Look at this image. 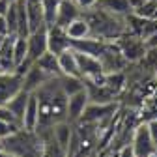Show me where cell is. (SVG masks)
<instances>
[{"mask_svg":"<svg viewBox=\"0 0 157 157\" xmlns=\"http://www.w3.org/2000/svg\"><path fill=\"white\" fill-rule=\"evenodd\" d=\"M37 97V127L34 133L52 127L58 122H66L67 95L60 88L58 77H51L36 92Z\"/></svg>","mask_w":157,"mask_h":157,"instance_id":"6da1fadb","label":"cell"},{"mask_svg":"<svg viewBox=\"0 0 157 157\" xmlns=\"http://www.w3.org/2000/svg\"><path fill=\"white\" fill-rule=\"evenodd\" d=\"M82 17L88 21L90 25V30H92V36L99 37V39H105V41H114L118 39L124 32H125V21L124 17H118V15H112L101 8H88L82 11Z\"/></svg>","mask_w":157,"mask_h":157,"instance_id":"7a4b0ae2","label":"cell"},{"mask_svg":"<svg viewBox=\"0 0 157 157\" xmlns=\"http://www.w3.org/2000/svg\"><path fill=\"white\" fill-rule=\"evenodd\" d=\"M2 144H4V150H8L13 157H37L41 153L39 136L25 129H19L13 135L6 136Z\"/></svg>","mask_w":157,"mask_h":157,"instance_id":"3957f363","label":"cell"},{"mask_svg":"<svg viewBox=\"0 0 157 157\" xmlns=\"http://www.w3.org/2000/svg\"><path fill=\"white\" fill-rule=\"evenodd\" d=\"M114 43H116L118 49H120V52L125 58L127 64H135V62L142 60V58L146 56V51H148L146 41L142 37L133 36V34H125V32L118 39H114Z\"/></svg>","mask_w":157,"mask_h":157,"instance_id":"277c9868","label":"cell"},{"mask_svg":"<svg viewBox=\"0 0 157 157\" xmlns=\"http://www.w3.org/2000/svg\"><path fill=\"white\" fill-rule=\"evenodd\" d=\"M118 110V105L114 101L110 103H88L81 120L77 124H84V125H101L107 120L114 116V112Z\"/></svg>","mask_w":157,"mask_h":157,"instance_id":"5b68a950","label":"cell"},{"mask_svg":"<svg viewBox=\"0 0 157 157\" xmlns=\"http://www.w3.org/2000/svg\"><path fill=\"white\" fill-rule=\"evenodd\" d=\"M131 148L135 151L136 157H151L153 153H157L153 142H151V136H150V131H148V124H139L136 129L133 131V136H131Z\"/></svg>","mask_w":157,"mask_h":157,"instance_id":"8992f818","label":"cell"},{"mask_svg":"<svg viewBox=\"0 0 157 157\" xmlns=\"http://www.w3.org/2000/svg\"><path fill=\"white\" fill-rule=\"evenodd\" d=\"M99 62H101V67H103V73H116V71H122L127 62L125 58L122 56L120 49L116 47L114 41H107L101 54H99Z\"/></svg>","mask_w":157,"mask_h":157,"instance_id":"52a82bcc","label":"cell"},{"mask_svg":"<svg viewBox=\"0 0 157 157\" xmlns=\"http://www.w3.org/2000/svg\"><path fill=\"white\" fill-rule=\"evenodd\" d=\"M75 58H77L78 73H81V77L86 78V81H92V78H95V77L105 75L99 58L90 56V54H84V52H78V51H75Z\"/></svg>","mask_w":157,"mask_h":157,"instance_id":"ba28073f","label":"cell"},{"mask_svg":"<svg viewBox=\"0 0 157 157\" xmlns=\"http://www.w3.org/2000/svg\"><path fill=\"white\" fill-rule=\"evenodd\" d=\"M23 90V77L19 73H0V105H6L11 97Z\"/></svg>","mask_w":157,"mask_h":157,"instance_id":"9c48e42d","label":"cell"},{"mask_svg":"<svg viewBox=\"0 0 157 157\" xmlns=\"http://www.w3.org/2000/svg\"><path fill=\"white\" fill-rule=\"evenodd\" d=\"M26 45H28V54L26 60L30 64H34L39 56H43L47 52V28L30 32L26 36Z\"/></svg>","mask_w":157,"mask_h":157,"instance_id":"30bf717a","label":"cell"},{"mask_svg":"<svg viewBox=\"0 0 157 157\" xmlns=\"http://www.w3.org/2000/svg\"><path fill=\"white\" fill-rule=\"evenodd\" d=\"M90 103V97H88V92L86 88L77 92L73 95H67V116H66V122H69L71 125H75L86 109V105Z\"/></svg>","mask_w":157,"mask_h":157,"instance_id":"8fae6325","label":"cell"},{"mask_svg":"<svg viewBox=\"0 0 157 157\" xmlns=\"http://www.w3.org/2000/svg\"><path fill=\"white\" fill-rule=\"evenodd\" d=\"M71 47V39L67 37L66 30L60 28V26H49L47 28V51L52 52V54H60L62 51L69 49Z\"/></svg>","mask_w":157,"mask_h":157,"instance_id":"7c38bea8","label":"cell"},{"mask_svg":"<svg viewBox=\"0 0 157 157\" xmlns=\"http://www.w3.org/2000/svg\"><path fill=\"white\" fill-rule=\"evenodd\" d=\"M82 15V10L78 8V4L75 0H60L58 2V13H56V26L66 28L71 21L78 19Z\"/></svg>","mask_w":157,"mask_h":157,"instance_id":"4fadbf2b","label":"cell"},{"mask_svg":"<svg viewBox=\"0 0 157 157\" xmlns=\"http://www.w3.org/2000/svg\"><path fill=\"white\" fill-rule=\"evenodd\" d=\"M25 8H26V19H28V28L30 32L47 28L43 21V8H41V0H25Z\"/></svg>","mask_w":157,"mask_h":157,"instance_id":"5bb4252c","label":"cell"},{"mask_svg":"<svg viewBox=\"0 0 157 157\" xmlns=\"http://www.w3.org/2000/svg\"><path fill=\"white\" fill-rule=\"evenodd\" d=\"M36 127H37V97L32 92L28 95V101H26V107H25V112L21 118V129L34 133Z\"/></svg>","mask_w":157,"mask_h":157,"instance_id":"9a60e30c","label":"cell"},{"mask_svg":"<svg viewBox=\"0 0 157 157\" xmlns=\"http://www.w3.org/2000/svg\"><path fill=\"white\" fill-rule=\"evenodd\" d=\"M47 78H51V77H47L36 64H32V66L28 67V71L23 75V90H26V92L32 94V92H36L39 86H41Z\"/></svg>","mask_w":157,"mask_h":157,"instance_id":"2e32d148","label":"cell"},{"mask_svg":"<svg viewBox=\"0 0 157 157\" xmlns=\"http://www.w3.org/2000/svg\"><path fill=\"white\" fill-rule=\"evenodd\" d=\"M58 66H60V71L62 75H67V77H81L78 73V67H77V58H75V51L69 47L66 51H62L58 54ZM82 78V77H81Z\"/></svg>","mask_w":157,"mask_h":157,"instance_id":"e0dca14e","label":"cell"},{"mask_svg":"<svg viewBox=\"0 0 157 157\" xmlns=\"http://www.w3.org/2000/svg\"><path fill=\"white\" fill-rule=\"evenodd\" d=\"M66 34L67 37L71 39V41H77V39H84V37H90L92 36V30H90V25L88 21L81 15L78 19H75V21H71L66 28Z\"/></svg>","mask_w":157,"mask_h":157,"instance_id":"ac0fdd59","label":"cell"},{"mask_svg":"<svg viewBox=\"0 0 157 157\" xmlns=\"http://www.w3.org/2000/svg\"><path fill=\"white\" fill-rule=\"evenodd\" d=\"M34 64L41 69L47 77H62L60 66H58V54H52V52L47 51L43 56H39Z\"/></svg>","mask_w":157,"mask_h":157,"instance_id":"d6986e66","label":"cell"},{"mask_svg":"<svg viewBox=\"0 0 157 157\" xmlns=\"http://www.w3.org/2000/svg\"><path fill=\"white\" fill-rule=\"evenodd\" d=\"M28 95H30V92H26V90H21V92H17L11 99L6 103V107H8V110L13 114V118H15V122L21 125V118H23V112H25V107H26V101H28Z\"/></svg>","mask_w":157,"mask_h":157,"instance_id":"ffe728a7","label":"cell"},{"mask_svg":"<svg viewBox=\"0 0 157 157\" xmlns=\"http://www.w3.org/2000/svg\"><path fill=\"white\" fill-rule=\"evenodd\" d=\"M95 6L112 13V15H118V17H125V15L133 13L127 0H97Z\"/></svg>","mask_w":157,"mask_h":157,"instance_id":"44dd1931","label":"cell"},{"mask_svg":"<svg viewBox=\"0 0 157 157\" xmlns=\"http://www.w3.org/2000/svg\"><path fill=\"white\" fill-rule=\"evenodd\" d=\"M58 82H60V88L64 90L66 95H73L77 92H81L86 88L84 84V78L81 77H67V75H62V77H58Z\"/></svg>","mask_w":157,"mask_h":157,"instance_id":"7402d4cb","label":"cell"},{"mask_svg":"<svg viewBox=\"0 0 157 157\" xmlns=\"http://www.w3.org/2000/svg\"><path fill=\"white\" fill-rule=\"evenodd\" d=\"M26 54H28L26 37L15 36V39H13V64H15V67H19L21 64L28 62V60H26Z\"/></svg>","mask_w":157,"mask_h":157,"instance_id":"603a6c76","label":"cell"},{"mask_svg":"<svg viewBox=\"0 0 157 157\" xmlns=\"http://www.w3.org/2000/svg\"><path fill=\"white\" fill-rule=\"evenodd\" d=\"M58 2L60 0H41V8H43V21L45 26H52L56 23V13H58Z\"/></svg>","mask_w":157,"mask_h":157,"instance_id":"cb8c5ba5","label":"cell"},{"mask_svg":"<svg viewBox=\"0 0 157 157\" xmlns=\"http://www.w3.org/2000/svg\"><path fill=\"white\" fill-rule=\"evenodd\" d=\"M155 11H157V0H144L136 10H133V13H136L139 17H144V19H153Z\"/></svg>","mask_w":157,"mask_h":157,"instance_id":"d4e9b609","label":"cell"},{"mask_svg":"<svg viewBox=\"0 0 157 157\" xmlns=\"http://www.w3.org/2000/svg\"><path fill=\"white\" fill-rule=\"evenodd\" d=\"M6 25H8V34H15L17 36V8H15V2L10 4L8 11H6Z\"/></svg>","mask_w":157,"mask_h":157,"instance_id":"484cf974","label":"cell"},{"mask_svg":"<svg viewBox=\"0 0 157 157\" xmlns=\"http://www.w3.org/2000/svg\"><path fill=\"white\" fill-rule=\"evenodd\" d=\"M21 129V125L19 124H15V122H8V120H0V139H6V136H10V135H13L15 131H19Z\"/></svg>","mask_w":157,"mask_h":157,"instance_id":"4316f807","label":"cell"},{"mask_svg":"<svg viewBox=\"0 0 157 157\" xmlns=\"http://www.w3.org/2000/svg\"><path fill=\"white\" fill-rule=\"evenodd\" d=\"M148 124V131H150V136H151V142L157 150V118H151V120L146 122Z\"/></svg>","mask_w":157,"mask_h":157,"instance_id":"83f0119b","label":"cell"},{"mask_svg":"<svg viewBox=\"0 0 157 157\" xmlns=\"http://www.w3.org/2000/svg\"><path fill=\"white\" fill-rule=\"evenodd\" d=\"M0 120H8V122H15V118H13V114L8 110V107L6 105H0ZM17 124V122H15Z\"/></svg>","mask_w":157,"mask_h":157,"instance_id":"f1b7e54d","label":"cell"},{"mask_svg":"<svg viewBox=\"0 0 157 157\" xmlns=\"http://www.w3.org/2000/svg\"><path fill=\"white\" fill-rule=\"evenodd\" d=\"M118 157H136V155H135L131 144H125V146H122L120 151H118Z\"/></svg>","mask_w":157,"mask_h":157,"instance_id":"f546056e","label":"cell"},{"mask_svg":"<svg viewBox=\"0 0 157 157\" xmlns=\"http://www.w3.org/2000/svg\"><path fill=\"white\" fill-rule=\"evenodd\" d=\"M75 2L78 4V8L84 11V10H88V8H94L97 0H75Z\"/></svg>","mask_w":157,"mask_h":157,"instance_id":"4dcf8cb0","label":"cell"},{"mask_svg":"<svg viewBox=\"0 0 157 157\" xmlns=\"http://www.w3.org/2000/svg\"><path fill=\"white\" fill-rule=\"evenodd\" d=\"M0 34L8 36V25H6V17L0 15Z\"/></svg>","mask_w":157,"mask_h":157,"instance_id":"1f68e13d","label":"cell"},{"mask_svg":"<svg viewBox=\"0 0 157 157\" xmlns=\"http://www.w3.org/2000/svg\"><path fill=\"white\" fill-rule=\"evenodd\" d=\"M8 8H10V2H8V0H0V15H6Z\"/></svg>","mask_w":157,"mask_h":157,"instance_id":"d6a6232c","label":"cell"},{"mask_svg":"<svg viewBox=\"0 0 157 157\" xmlns=\"http://www.w3.org/2000/svg\"><path fill=\"white\" fill-rule=\"evenodd\" d=\"M127 2H129V6H131V10H136V8H139L142 2H144V0H127Z\"/></svg>","mask_w":157,"mask_h":157,"instance_id":"836d02e7","label":"cell"},{"mask_svg":"<svg viewBox=\"0 0 157 157\" xmlns=\"http://www.w3.org/2000/svg\"><path fill=\"white\" fill-rule=\"evenodd\" d=\"M0 157H13V155H11L8 150H4V148H2V150H0Z\"/></svg>","mask_w":157,"mask_h":157,"instance_id":"e575fe53","label":"cell"},{"mask_svg":"<svg viewBox=\"0 0 157 157\" xmlns=\"http://www.w3.org/2000/svg\"><path fill=\"white\" fill-rule=\"evenodd\" d=\"M4 37H6L4 34H0V47H2V43H4Z\"/></svg>","mask_w":157,"mask_h":157,"instance_id":"d590c367","label":"cell"},{"mask_svg":"<svg viewBox=\"0 0 157 157\" xmlns=\"http://www.w3.org/2000/svg\"><path fill=\"white\" fill-rule=\"evenodd\" d=\"M4 148V144H2V139H0V150H2Z\"/></svg>","mask_w":157,"mask_h":157,"instance_id":"8d00e7d4","label":"cell"},{"mask_svg":"<svg viewBox=\"0 0 157 157\" xmlns=\"http://www.w3.org/2000/svg\"><path fill=\"white\" fill-rule=\"evenodd\" d=\"M8 2H10V4H13V2H17V0H8Z\"/></svg>","mask_w":157,"mask_h":157,"instance_id":"74e56055","label":"cell"},{"mask_svg":"<svg viewBox=\"0 0 157 157\" xmlns=\"http://www.w3.org/2000/svg\"><path fill=\"white\" fill-rule=\"evenodd\" d=\"M0 73H2V67H0Z\"/></svg>","mask_w":157,"mask_h":157,"instance_id":"f35d334b","label":"cell"},{"mask_svg":"<svg viewBox=\"0 0 157 157\" xmlns=\"http://www.w3.org/2000/svg\"><path fill=\"white\" fill-rule=\"evenodd\" d=\"M37 157H41V153H39V155H37Z\"/></svg>","mask_w":157,"mask_h":157,"instance_id":"ab89813d","label":"cell"}]
</instances>
